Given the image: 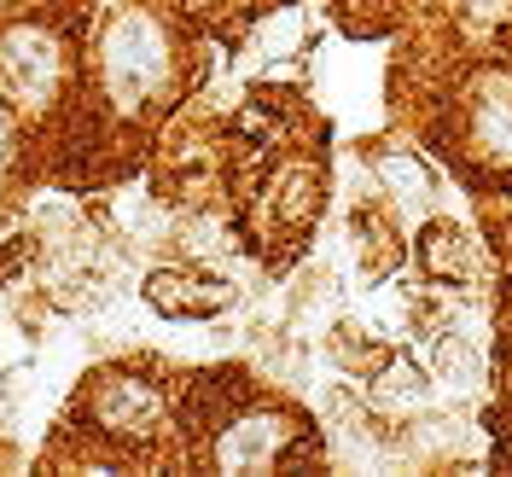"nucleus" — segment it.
<instances>
[{
  "label": "nucleus",
  "instance_id": "nucleus-2",
  "mask_svg": "<svg viewBox=\"0 0 512 477\" xmlns=\"http://www.w3.org/2000/svg\"><path fill=\"white\" fill-rule=\"evenodd\" d=\"M53 76H59V53H53L47 35H12L6 41V82H12V94L24 99V105L47 99Z\"/></svg>",
  "mask_w": 512,
  "mask_h": 477
},
{
  "label": "nucleus",
  "instance_id": "nucleus-1",
  "mask_svg": "<svg viewBox=\"0 0 512 477\" xmlns=\"http://www.w3.org/2000/svg\"><path fill=\"white\" fill-rule=\"evenodd\" d=\"M163 35L152 18H140V12H128V18H117L111 24V35H105V88H111V99L123 105V111H134L140 99H152L163 88Z\"/></svg>",
  "mask_w": 512,
  "mask_h": 477
},
{
  "label": "nucleus",
  "instance_id": "nucleus-3",
  "mask_svg": "<svg viewBox=\"0 0 512 477\" xmlns=\"http://www.w3.org/2000/svg\"><path fill=\"white\" fill-rule=\"evenodd\" d=\"M478 134L495 158H512V82L495 76L478 99Z\"/></svg>",
  "mask_w": 512,
  "mask_h": 477
},
{
  "label": "nucleus",
  "instance_id": "nucleus-4",
  "mask_svg": "<svg viewBox=\"0 0 512 477\" xmlns=\"http://www.w3.org/2000/svg\"><path fill=\"white\" fill-rule=\"evenodd\" d=\"M274 437H280V425H274L268 414L233 425V431L222 437V466H227V472H239V466H262V460H268V448H274Z\"/></svg>",
  "mask_w": 512,
  "mask_h": 477
}]
</instances>
